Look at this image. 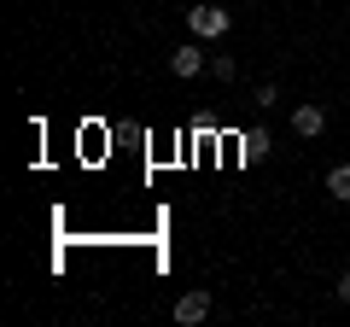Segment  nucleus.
Segmentation results:
<instances>
[{
  "mask_svg": "<svg viewBox=\"0 0 350 327\" xmlns=\"http://www.w3.org/2000/svg\"><path fill=\"white\" fill-rule=\"evenodd\" d=\"M292 135L298 140H321L327 135V105H292Z\"/></svg>",
  "mask_w": 350,
  "mask_h": 327,
  "instance_id": "obj_3",
  "label": "nucleus"
},
{
  "mask_svg": "<svg viewBox=\"0 0 350 327\" xmlns=\"http://www.w3.org/2000/svg\"><path fill=\"white\" fill-rule=\"evenodd\" d=\"M187 29L199 41H222L228 29H234V12H228V6H187Z\"/></svg>",
  "mask_w": 350,
  "mask_h": 327,
  "instance_id": "obj_1",
  "label": "nucleus"
},
{
  "mask_svg": "<svg viewBox=\"0 0 350 327\" xmlns=\"http://www.w3.org/2000/svg\"><path fill=\"white\" fill-rule=\"evenodd\" d=\"M327 199L350 205V164H333V170H327Z\"/></svg>",
  "mask_w": 350,
  "mask_h": 327,
  "instance_id": "obj_5",
  "label": "nucleus"
},
{
  "mask_svg": "<svg viewBox=\"0 0 350 327\" xmlns=\"http://www.w3.org/2000/svg\"><path fill=\"white\" fill-rule=\"evenodd\" d=\"M333 292H338V304H350V269L338 275V287H333Z\"/></svg>",
  "mask_w": 350,
  "mask_h": 327,
  "instance_id": "obj_9",
  "label": "nucleus"
},
{
  "mask_svg": "<svg viewBox=\"0 0 350 327\" xmlns=\"http://www.w3.org/2000/svg\"><path fill=\"white\" fill-rule=\"evenodd\" d=\"M269 152V135H245V158H262Z\"/></svg>",
  "mask_w": 350,
  "mask_h": 327,
  "instance_id": "obj_8",
  "label": "nucleus"
},
{
  "mask_svg": "<svg viewBox=\"0 0 350 327\" xmlns=\"http://www.w3.org/2000/svg\"><path fill=\"white\" fill-rule=\"evenodd\" d=\"M211 76H216V82H234V76H239V64L228 59V53H216V59H211Z\"/></svg>",
  "mask_w": 350,
  "mask_h": 327,
  "instance_id": "obj_6",
  "label": "nucleus"
},
{
  "mask_svg": "<svg viewBox=\"0 0 350 327\" xmlns=\"http://www.w3.org/2000/svg\"><path fill=\"white\" fill-rule=\"evenodd\" d=\"M204 315H211V292L193 287V292H181V298H175V322H181V327H199Z\"/></svg>",
  "mask_w": 350,
  "mask_h": 327,
  "instance_id": "obj_4",
  "label": "nucleus"
},
{
  "mask_svg": "<svg viewBox=\"0 0 350 327\" xmlns=\"http://www.w3.org/2000/svg\"><path fill=\"white\" fill-rule=\"evenodd\" d=\"M275 100H280V88H275V82H257V88H251V105H262V112H269Z\"/></svg>",
  "mask_w": 350,
  "mask_h": 327,
  "instance_id": "obj_7",
  "label": "nucleus"
},
{
  "mask_svg": "<svg viewBox=\"0 0 350 327\" xmlns=\"http://www.w3.org/2000/svg\"><path fill=\"white\" fill-rule=\"evenodd\" d=\"M170 70L181 76V82H193V76H204V70H211V59H204V41H199V36H193V41H181V47L170 53Z\"/></svg>",
  "mask_w": 350,
  "mask_h": 327,
  "instance_id": "obj_2",
  "label": "nucleus"
}]
</instances>
